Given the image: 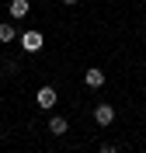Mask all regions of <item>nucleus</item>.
<instances>
[{
	"mask_svg": "<svg viewBox=\"0 0 146 153\" xmlns=\"http://www.w3.org/2000/svg\"><path fill=\"white\" fill-rule=\"evenodd\" d=\"M63 4H77V0H63Z\"/></svg>",
	"mask_w": 146,
	"mask_h": 153,
	"instance_id": "1a4fd4ad",
	"label": "nucleus"
},
{
	"mask_svg": "<svg viewBox=\"0 0 146 153\" xmlns=\"http://www.w3.org/2000/svg\"><path fill=\"white\" fill-rule=\"evenodd\" d=\"M84 80H87V87H101V84H104V70H97V66H90L87 73H84Z\"/></svg>",
	"mask_w": 146,
	"mask_h": 153,
	"instance_id": "20e7f679",
	"label": "nucleus"
},
{
	"mask_svg": "<svg viewBox=\"0 0 146 153\" xmlns=\"http://www.w3.org/2000/svg\"><path fill=\"white\" fill-rule=\"evenodd\" d=\"M94 122L97 125H111V122H115V108H111V105H97L94 108Z\"/></svg>",
	"mask_w": 146,
	"mask_h": 153,
	"instance_id": "f03ea898",
	"label": "nucleus"
},
{
	"mask_svg": "<svg viewBox=\"0 0 146 153\" xmlns=\"http://www.w3.org/2000/svg\"><path fill=\"white\" fill-rule=\"evenodd\" d=\"M56 87H42V91H39V94H35V101H39V105L42 108H52V105H56Z\"/></svg>",
	"mask_w": 146,
	"mask_h": 153,
	"instance_id": "7ed1b4c3",
	"label": "nucleus"
},
{
	"mask_svg": "<svg viewBox=\"0 0 146 153\" xmlns=\"http://www.w3.org/2000/svg\"><path fill=\"white\" fill-rule=\"evenodd\" d=\"M10 18H24V14H28V10H31V4H28V0H10Z\"/></svg>",
	"mask_w": 146,
	"mask_h": 153,
	"instance_id": "39448f33",
	"label": "nucleus"
},
{
	"mask_svg": "<svg viewBox=\"0 0 146 153\" xmlns=\"http://www.w3.org/2000/svg\"><path fill=\"white\" fill-rule=\"evenodd\" d=\"M42 42H45V38H42V31H24V35H21V45H24V52H39Z\"/></svg>",
	"mask_w": 146,
	"mask_h": 153,
	"instance_id": "f257e3e1",
	"label": "nucleus"
},
{
	"mask_svg": "<svg viewBox=\"0 0 146 153\" xmlns=\"http://www.w3.org/2000/svg\"><path fill=\"white\" fill-rule=\"evenodd\" d=\"M101 153H118V146H111V143H104V146H101Z\"/></svg>",
	"mask_w": 146,
	"mask_h": 153,
	"instance_id": "6e6552de",
	"label": "nucleus"
},
{
	"mask_svg": "<svg viewBox=\"0 0 146 153\" xmlns=\"http://www.w3.org/2000/svg\"><path fill=\"white\" fill-rule=\"evenodd\" d=\"M14 38H18V28H14L10 21H4V25H0V42H14Z\"/></svg>",
	"mask_w": 146,
	"mask_h": 153,
	"instance_id": "0eeeda50",
	"label": "nucleus"
},
{
	"mask_svg": "<svg viewBox=\"0 0 146 153\" xmlns=\"http://www.w3.org/2000/svg\"><path fill=\"white\" fill-rule=\"evenodd\" d=\"M66 129H70V122L63 118V115H56V118H49V132H52V136H63Z\"/></svg>",
	"mask_w": 146,
	"mask_h": 153,
	"instance_id": "423d86ee",
	"label": "nucleus"
}]
</instances>
